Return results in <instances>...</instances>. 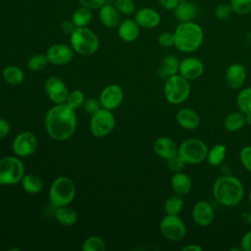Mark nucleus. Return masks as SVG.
Wrapping results in <instances>:
<instances>
[{"label": "nucleus", "instance_id": "aec40b11", "mask_svg": "<svg viewBox=\"0 0 251 251\" xmlns=\"http://www.w3.org/2000/svg\"><path fill=\"white\" fill-rule=\"evenodd\" d=\"M98 16L101 24L107 28H116L121 23V14L113 4H104L98 9Z\"/></svg>", "mask_w": 251, "mask_h": 251}, {"label": "nucleus", "instance_id": "20e7f679", "mask_svg": "<svg viewBox=\"0 0 251 251\" xmlns=\"http://www.w3.org/2000/svg\"><path fill=\"white\" fill-rule=\"evenodd\" d=\"M70 45L75 53L90 56L98 50L99 38L97 34L87 26L75 27L70 34Z\"/></svg>", "mask_w": 251, "mask_h": 251}, {"label": "nucleus", "instance_id": "49530a36", "mask_svg": "<svg viewBox=\"0 0 251 251\" xmlns=\"http://www.w3.org/2000/svg\"><path fill=\"white\" fill-rule=\"evenodd\" d=\"M60 27H61V30L66 33V34H71L75 29V24L72 22V20H64L61 25H60Z\"/></svg>", "mask_w": 251, "mask_h": 251}, {"label": "nucleus", "instance_id": "b1692460", "mask_svg": "<svg viewBox=\"0 0 251 251\" xmlns=\"http://www.w3.org/2000/svg\"><path fill=\"white\" fill-rule=\"evenodd\" d=\"M171 187L176 194L184 196L188 194L192 188L191 178L182 171L174 173L171 177Z\"/></svg>", "mask_w": 251, "mask_h": 251}, {"label": "nucleus", "instance_id": "e433bc0d", "mask_svg": "<svg viewBox=\"0 0 251 251\" xmlns=\"http://www.w3.org/2000/svg\"><path fill=\"white\" fill-rule=\"evenodd\" d=\"M113 5L121 15L130 16L136 12V6L133 0H114Z\"/></svg>", "mask_w": 251, "mask_h": 251}, {"label": "nucleus", "instance_id": "f3484780", "mask_svg": "<svg viewBox=\"0 0 251 251\" xmlns=\"http://www.w3.org/2000/svg\"><path fill=\"white\" fill-rule=\"evenodd\" d=\"M191 216L193 222L196 225L200 226H206L213 222L215 218V212L209 202L200 200L194 204L191 211Z\"/></svg>", "mask_w": 251, "mask_h": 251}, {"label": "nucleus", "instance_id": "de8ad7c7", "mask_svg": "<svg viewBox=\"0 0 251 251\" xmlns=\"http://www.w3.org/2000/svg\"><path fill=\"white\" fill-rule=\"evenodd\" d=\"M179 0H158V4L165 10L174 11L178 5Z\"/></svg>", "mask_w": 251, "mask_h": 251}, {"label": "nucleus", "instance_id": "8fccbe9b", "mask_svg": "<svg viewBox=\"0 0 251 251\" xmlns=\"http://www.w3.org/2000/svg\"><path fill=\"white\" fill-rule=\"evenodd\" d=\"M181 251H203V248L195 243H190L181 248Z\"/></svg>", "mask_w": 251, "mask_h": 251}, {"label": "nucleus", "instance_id": "3c124183", "mask_svg": "<svg viewBox=\"0 0 251 251\" xmlns=\"http://www.w3.org/2000/svg\"><path fill=\"white\" fill-rule=\"evenodd\" d=\"M245 125L251 126V114L245 115Z\"/></svg>", "mask_w": 251, "mask_h": 251}, {"label": "nucleus", "instance_id": "f8f14e48", "mask_svg": "<svg viewBox=\"0 0 251 251\" xmlns=\"http://www.w3.org/2000/svg\"><path fill=\"white\" fill-rule=\"evenodd\" d=\"M75 51L71 45L65 43H54L46 50V57L52 65L65 66L69 64L74 58Z\"/></svg>", "mask_w": 251, "mask_h": 251}, {"label": "nucleus", "instance_id": "f03ea898", "mask_svg": "<svg viewBox=\"0 0 251 251\" xmlns=\"http://www.w3.org/2000/svg\"><path fill=\"white\" fill-rule=\"evenodd\" d=\"M244 186L235 176L225 175L218 177L213 184L215 199L225 207H235L244 198Z\"/></svg>", "mask_w": 251, "mask_h": 251}, {"label": "nucleus", "instance_id": "a19ab883", "mask_svg": "<svg viewBox=\"0 0 251 251\" xmlns=\"http://www.w3.org/2000/svg\"><path fill=\"white\" fill-rule=\"evenodd\" d=\"M239 160L242 166L251 173V145H246L240 149Z\"/></svg>", "mask_w": 251, "mask_h": 251}, {"label": "nucleus", "instance_id": "4468645a", "mask_svg": "<svg viewBox=\"0 0 251 251\" xmlns=\"http://www.w3.org/2000/svg\"><path fill=\"white\" fill-rule=\"evenodd\" d=\"M44 89L48 98L54 104L66 103L69 90L65 82L58 76H49L45 81Z\"/></svg>", "mask_w": 251, "mask_h": 251}, {"label": "nucleus", "instance_id": "72a5a7b5", "mask_svg": "<svg viewBox=\"0 0 251 251\" xmlns=\"http://www.w3.org/2000/svg\"><path fill=\"white\" fill-rule=\"evenodd\" d=\"M105 249V241L98 235H92L87 237L82 244L83 251H104Z\"/></svg>", "mask_w": 251, "mask_h": 251}, {"label": "nucleus", "instance_id": "ea45409f", "mask_svg": "<svg viewBox=\"0 0 251 251\" xmlns=\"http://www.w3.org/2000/svg\"><path fill=\"white\" fill-rule=\"evenodd\" d=\"M167 161V167L168 169L173 173L181 172L185 166V162L180 158L178 154L169 158Z\"/></svg>", "mask_w": 251, "mask_h": 251}, {"label": "nucleus", "instance_id": "f704fd0d", "mask_svg": "<svg viewBox=\"0 0 251 251\" xmlns=\"http://www.w3.org/2000/svg\"><path fill=\"white\" fill-rule=\"evenodd\" d=\"M49 61L46 57V54H34L27 61V68L32 72H39L43 70Z\"/></svg>", "mask_w": 251, "mask_h": 251}, {"label": "nucleus", "instance_id": "473e14b6", "mask_svg": "<svg viewBox=\"0 0 251 251\" xmlns=\"http://www.w3.org/2000/svg\"><path fill=\"white\" fill-rule=\"evenodd\" d=\"M236 106L244 115L251 114V86L241 88L235 99Z\"/></svg>", "mask_w": 251, "mask_h": 251}, {"label": "nucleus", "instance_id": "7ed1b4c3", "mask_svg": "<svg viewBox=\"0 0 251 251\" xmlns=\"http://www.w3.org/2000/svg\"><path fill=\"white\" fill-rule=\"evenodd\" d=\"M174 46L182 53L196 51L204 41V30L194 21L179 23L174 31Z\"/></svg>", "mask_w": 251, "mask_h": 251}, {"label": "nucleus", "instance_id": "412c9836", "mask_svg": "<svg viewBox=\"0 0 251 251\" xmlns=\"http://www.w3.org/2000/svg\"><path fill=\"white\" fill-rule=\"evenodd\" d=\"M153 149L158 157L164 160H168L169 158L177 154L178 146L172 138L167 136H161L155 140L153 144Z\"/></svg>", "mask_w": 251, "mask_h": 251}, {"label": "nucleus", "instance_id": "f257e3e1", "mask_svg": "<svg viewBox=\"0 0 251 251\" xmlns=\"http://www.w3.org/2000/svg\"><path fill=\"white\" fill-rule=\"evenodd\" d=\"M77 118L74 109L66 103L55 104L44 118L47 134L54 140L64 141L72 137L75 131Z\"/></svg>", "mask_w": 251, "mask_h": 251}, {"label": "nucleus", "instance_id": "423d86ee", "mask_svg": "<svg viewBox=\"0 0 251 251\" xmlns=\"http://www.w3.org/2000/svg\"><path fill=\"white\" fill-rule=\"evenodd\" d=\"M75 196V186L71 178L58 176L54 179L49 189V200L55 208L71 204Z\"/></svg>", "mask_w": 251, "mask_h": 251}, {"label": "nucleus", "instance_id": "2f4dec72", "mask_svg": "<svg viewBox=\"0 0 251 251\" xmlns=\"http://www.w3.org/2000/svg\"><path fill=\"white\" fill-rule=\"evenodd\" d=\"M184 207V200L181 195L174 194L169 196L164 203L165 213L168 215H179Z\"/></svg>", "mask_w": 251, "mask_h": 251}, {"label": "nucleus", "instance_id": "c9c22d12", "mask_svg": "<svg viewBox=\"0 0 251 251\" xmlns=\"http://www.w3.org/2000/svg\"><path fill=\"white\" fill-rule=\"evenodd\" d=\"M85 101V96L84 93L81 90H73L69 92V95L66 100V104L70 106L72 109L76 110L80 107L83 106V103Z\"/></svg>", "mask_w": 251, "mask_h": 251}, {"label": "nucleus", "instance_id": "a878e982", "mask_svg": "<svg viewBox=\"0 0 251 251\" xmlns=\"http://www.w3.org/2000/svg\"><path fill=\"white\" fill-rule=\"evenodd\" d=\"M54 216L58 223L66 226H71L75 225L77 221L76 212L73 208L69 207V205L56 207Z\"/></svg>", "mask_w": 251, "mask_h": 251}, {"label": "nucleus", "instance_id": "9b49d317", "mask_svg": "<svg viewBox=\"0 0 251 251\" xmlns=\"http://www.w3.org/2000/svg\"><path fill=\"white\" fill-rule=\"evenodd\" d=\"M12 148L17 157H29L37 148V138L31 131H22L15 136L12 142Z\"/></svg>", "mask_w": 251, "mask_h": 251}, {"label": "nucleus", "instance_id": "6e6552de", "mask_svg": "<svg viewBox=\"0 0 251 251\" xmlns=\"http://www.w3.org/2000/svg\"><path fill=\"white\" fill-rule=\"evenodd\" d=\"M25 167L19 157L7 156L0 160V185H14L21 182Z\"/></svg>", "mask_w": 251, "mask_h": 251}, {"label": "nucleus", "instance_id": "4be33fe9", "mask_svg": "<svg viewBox=\"0 0 251 251\" xmlns=\"http://www.w3.org/2000/svg\"><path fill=\"white\" fill-rule=\"evenodd\" d=\"M176 119L178 126L187 130L195 129L200 124L199 114L190 108H182L178 110Z\"/></svg>", "mask_w": 251, "mask_h": 251}, {"label": "nucleus", "instance_id": "7c9ffc66", "mask_svg": "<svg viewBox=\"0 0 251 251\" xmlns=\"http://www.w3.org/2000/svg\"><path fill=\"white\" fill-rule=\"evenodd\" d=\"M226 155V148L224 144H215L208 149L206 160L207 162L214 167L220 166L225 160Z\"/></svg>", "mask_w": 251, "mask_h": 251}, {"label": "nucleus", "instance_id": "09e8293b", "mask_svg": "<svg viewBox=\"0 0 251 251\" xmlns=\"http://www.w3.org/2000/svg\"><path fill=\"white\" fill-rule=\"evenodd\" d=\"M10 129H11L10 123L6 119L0 117V139L7 136L10 132Z\"/></svg>", "mask_w": 251, "mask_h": 251}, {"label": "nucleus", "instance_id": "58836bf2", "mask_svg": "<svg viewBox=\"0 0 251 251\" xmlns=\"http://www.w3.org/2000/svg\"><path fill=\"white\" fill-rule=\"evenodd\" d=\"M232 13H233V11H232V8H231L230 4L229 3H226V2L218 4L216 6L215 10H214L215 17L218 20H221V21L227 20L231 16Z\"/></svg>", "mask_w": 251, "mask_h": 251}, {"label": "nucleus", "instance_id": "bb28decb", "mask_svg": "<svg viewBox=\"0 0 251 251\" xmlns=\"http://www.w3.org/2000/svg\"><path fill=\"white\" fill-rule=\"evenodd\" d=\"M245 126V115L241 111H234L227 114L224 120V127L227 131H237Z\"/></svg>", "mask_w": 251, "mask_h": 251}, {"label": "nucleus", "instance_id": "4c0bfd02", "mask_svg": "<svg viewBox=\"0 0 251 251\" xmlns=\"http://www.w3.org/2000/svg\"><path fill=\"white\" fill-rule=\"evenodd\" d=\"M233 13L237 15H247L251 13V0H230Z\"/></svg>", "mask_w": 251, "mask_h": 251}, {"label": "nucleus", "instance_id": "dca6fc26", "mask_svg": "<svg viewBox=\"0 0 251 251\" xmlns=\"http://www.w3.org/2000/svg\"><path fill=\"white\" fill-rule=\"evenodd\" d=\"M134 20L140 28L152 29L157 27L161 23L160 13L150 7H142L134 13Z\"/></svg>", "mask_w": 251, "mask_h": 251}, {"label": "nucleus", "instance_id": "37998d69", "mask_svg": "<svg viewBox=\"0 0 251 251\" xmlns=\"http://www.w3.org/2000/svg\"><path fill=\"white\" fill-rule=\"evenodd\" d=\"M174 32L164 31L158 37V43L163 47H171L174 45Z\"/></svg>", "mask_w": 251, "mask_h": 251}, {"label": "nucleus", "instance_id": "9d476101", "mask_svg": "<svg viewBox=\"0 0 251 251\" xmlns=\"http://www.w3.org/2000/svg\"><path fill=\"white\" fill-rule=\"evenodd\" d=\"M160 232L170 241H180L186 234V226L178 215H168L161 220Z\"/></svg>", "mask_w": 251, "mask_h": 251}, {"label": "nucleus", "instance_id": "393cba45", "mask_svg": "<svg viewBox=\"0 0 251 251\" xmlns=\"http://www.w3.org/2000/svg\"><path fill=\"white\" fill-rule=\"evenodd\" d=\"M179 64H180V61L176 56L172 54L165 56L161 62L160 68L158 69V75L162 79L166 80L171 75L178 74Z\"/></svg>", "mask_w": 251, "mask_h": 251}, {"label": "nucleus", "instance_id": "5701e85b", "mask_svg": "<svg viewBox=\"0 0 251 251\" xmlns=\"http://www.w3.org/2000/svg\"><path fill=\"white\" fill-rule=\"evenodd\" d=\"M174 15L179 23L194 21L198 15V7L190 0H179L178 5L174 10Z\"/></svg>", "mask_w": 251, "mask_h": 251}, {"label": "nucleus", "instance_id": "c03bdc74", "mask_svg": "<svg viewBox=\"0 0 251 251\" xmlns=\"http://www.w3.org/2000/svg\"><path fill=\"white\" fill-rule=\"evenodd\" d=\"M80 6L89 8L91 10H98L104 4L107 3V0H76Z\"/></svg>", "mask_w": 251, "mask_h": 251}, {"label": "nucleus", "instance_id": "cd10ccee", "mask_svg": "<svg viewBox=\"0 0 251 251\" xmlns=\"http://www.w3.org/2000/svg\"><path fill=\"white\" fill-rule=\"evenodd\" d=\"M93 10L80 6L76 10H75L71 16L72 22L75 24L76 27H84L87 26L92 19H93Z\"/></svg>", "mask_w": 251, "mask_h": 251}, {"label": "nucleus", "instance_id": "ddd939ff", "mask_svg": "<svg viewBox=\"0 0 251 251\" xmlns=\"http://www.w3.org/2000/svg\"><path fill=\"white\" fill-rule=\"evenodd\" d=\"M124 100V90L116 83L109 84L103 88L99 96V102L102 108L107 110L117 109Z\"/></svg>", "mask_w": 251, "mask_h": 251}, {"label": "nucleus", "instance_id": "79ce46f5", "mask_svg": "<svg viewBox=\"0 0 251 251\" xmlns=\"http://www.w3.org/2000/svg\"><path fill=\"white\" fill-rule=\"evenodd\" d=\"M82 107L84 108L86 113L92 115L93 113H95L97 110H99L101 108V104H100L99 100H97L95 98H87V99H85Z\"/></svg>", "mask_w": 251, "mask_h": 251}, {"label": "nucleus", "instance_id": "a18cd8bd", "mask_svg": "<svg viewBox=\"0 0 251 251\" xmlns=\"http://www.w3.org/2000/svg\"><path fill=\"white\" fill-rule=\"evenodd\" d=\"M240 248L243 251H251V229L245 232L241 237Z\"/></svg>", "mask_w": 251, "mask_h": 251}, {"label": "nucleus", "instance_id": "1a4fd4ad", "mask_svg": "<svg viewBox=\"0 0 251 251\" xmlns=\"http://www.w3.org/2000/svg\"><path fill=\"white\" fill-rule=\"evenodd\" d=\"M115 124L116 120L112 111L101 107L91 115L89 121L90 132L95 137H105L113 131Z\"/></svg>", "mask_w": 251, "mask_h": 251}, {"label": "nucleus", "instance_id": "a211bd4d", "mask_svg": "<svg viewBox=\"0 0 251 251\" xmlns=\"http://www.w3.org/2000/svg\"><path fill=\"white\" fill-rule=\"evenodd\" d=\"M246 79V69L240 63L230 64L226 72V81L230 89H241Z\"/></svg>", "mask_w": 251, "mask_h": 251}, {"label": "nucleus", "instance_id": "39448f33", "mask_svg": "<svg viewBox=\"0 0 251 251\" xmlns=\"http://www.w3.org/2000/svg\"><path fill=\"white\" fill-rule=\"evenodd\" d=\"M190 81L179 74L171 75L165 80L164 96L172 105H179L185 102L190 95Z\"/></svg>", "mask_w": 251, "mask_h": 251}, {"label": "nucleus", "instance_id": "2eb2a0df", "mask_svg": "<svg viewBox=\"0 0 251 251\" xmlns=\"http://www.w3.org/2000/svg\"><path fill=\"white\" fill-rule=\"evenodd\" d=\"M205 70L204 63L196 57H187L180 61L178 74L188 81L199 78Z\"/></svg>", "mask_w": 251, "mask_h": 251}, {"label": "nucleus", "instance_id": "c756f323", "mask_svg": "<svg viewBox=\"0 0 251 251\" xmlns=\"http://www.w3.org/2000/svg\"><path fill=\"white\" fill-rule=\"evenodd\" d=\"M4 80L11 85H19L24 81L25 74L23 70L17 66L9 65L2 71Z\"/></svg>", "mask_w": 251, "mask_h": 251}, {"label": "nucleus", "instance_id": "0eeeda50", "mask_svg": "<svg viewBox=\"0 0 251 251\" xmlns=\"http://www.w3.org/2000/svg\"><path fill=\"white\" fill-rule=\"evenodd\" d=\"M207 144L198 138H188L178 146L177 154L189 165H197L206 160L208 153Z\"/></svg>", "mask_w": 251, "mask_h": 251}, {"label": "nucleus", "instance_id": "c85d7f7f", "mask_svg": "<svg viewBox=\"0 0 251 251\" xmlns=\"http://www.w3.org/2000/svg\"><path fill=\"white\" fill-rule=\"evenodd\" d=\"M21 184L23 189L29 194H37L43 187L42 179L34 174L25 175L21 180Z\"/></svg>", "mask_w": 251, "mask_h": 251}, {"label": "nucleus", "instance_id": "6ab92c4d", "mask_svg": "<svg viewBox=\"0 0 251 251\" xmlns=\"http://www.w3.org/2000/svg\"><path fill=\"white\" fill-rule=\"evenodd\" d=\"M117 33L119 38L124 42H133L140 34V26L134 19L127 18L121 21L117 27Z\"/></svg>", "mask_w": 251, "mask_h": 251}]
</instances>
